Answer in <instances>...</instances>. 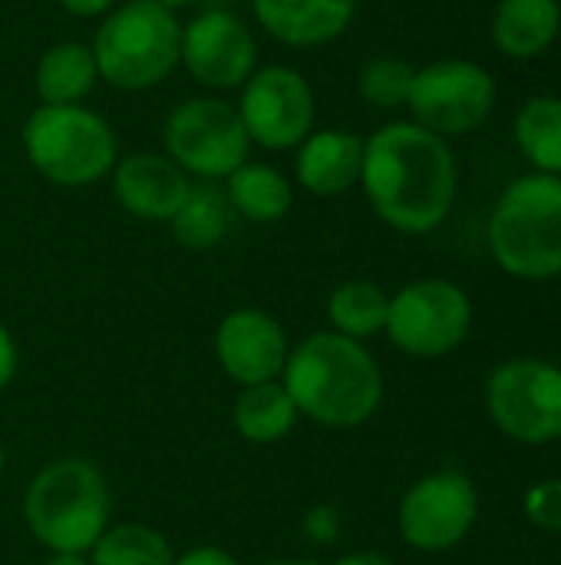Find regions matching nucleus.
I'll use <instances>...</instances> for the list:
<instances>
[{"label": "nucleus", "instance_id": "f257e3e1", "mask_svg": "<svg viewBox=\"0 0 561 565\" xmlns=\"http://www.w3.org/2000/svg\"><path fill=\"white\" fill-rule=\"evenodd\" d=\"M360 185L387 225L407 235H423L453 209L456 159L443 136L413 119L387 122L364 139Z\"/></svg>", "mask_w": 561, "mask_h": 565}, {"label": "nucleus", "instance_id": "f03ea898", "mask_svg": "<svg viewBox=\"0 0 561 565\" xmlns=\"http://www.w3.org/2000/svg\"><path fill=\"white\" fill-rule=\"evenodd\" d=\"M284 391L298 414L327 427H357L380 407L377 361L344 334H311L284 364Z\"/></svg>", "mask_w": 561, "mask_h": 565}, {"label": "nucleus", "instance_id": "7ed1b4c3", "mask_svg": "<svg viewBox=\"0 0 561 565\" xmlns=\"http://www.w3.org/2000/svg\"><path fill=\"white\" fill-rule=\"evenodd\" d=\"M93 56L99 79L122 93L162 83L182 60V23L159 0H126L96 30Z\"/></svg>", "mask_w": 561, "mask_h": 565}, {"label": "nucleus", "instance_id": "20e7f679", "mask_svg": "<svg viewBox=\"0 0 561 565\" xmlns=\"http://www.w3.org/2000/svg\"><path fill=\"white\" fill-rule=\"evenodd\" d=\"M489 248L516 278L561 275V175L532 172L503 192L489 218Z\"/></svg>", "mask_w": 561, "mask_h": 565}, {"label": "nucleus", "instance_id": "39448f33", "mask_svg": "<svg viewBox=\"0 0 561 565\" xmlns=\"http://www.w3.org/2000/svg\"><path fill=\"white\" fill-rule=\"evenodd\" d=\"M109 507L103 473L86 460L66 457L36 473L23 500V516L46 550L86 553L106 533Z\"/></svg>", "mask_w": 561, "mask_h": 565}, {"label": "nucleus", "instance_id": "423d86ee", "mask_svg": "<svg viewBox=\"0 0 561 565\" xmlns=\"http://www.w3.org/2000/svg\"><path fill=\"white\" fill-rule=\"evenodd\" d=\"M23 152L30 166L50 179L53 185L63 189H79L93 185L103 175L112 172L119 142L112 126L86 109L83 103L76 106H36L23 129H20Z\"/></svg>", "mask_w": 561, "mask_h": 565}, {"label": "nucleus", "instance_id": "0eeeda50", "mask_svg": "<svg viewBox=\"0 0 561 565\" xmlns=\"http://www.w3.org/2000/svg\"><path fill=\"white\" fill-rule=\"evenodd\" d=\"M165 156L198 179H228L238 166L248 162L251 139L238 109L215 96H195L179 103L162 129Z\"/></svg>", "mask_w": 561, "mask_h": 565}, {"label": "nucleus", "instance_id": "6e6552de", "mask_svg": "<svg viewBox=\"0 0 561 565\" xmlns=\"http://www.w3.org/2000/svg\"><path fill=\"white\" fill-rule=\"evenodd\" d=\"M413 122L450 139L479 129L496 106V79L473 60H436L413 76Z\"/></svg>", "mask_w": 561, "mask_h": 565}, {"label": "nucleus", "instance_id": "1a4fd4ad", "mask_svg": "<svg viewBox=\"0 0 561 565\" xmlns=\"http://www.w3.org/2000/svg\"><path fill=\"white\" fill-rule=\"evenodd\" d=\"M473 324V305L466 291L446 278H427L407 285L390 298L387 334L413 358H440L460 348Z\"/></svg>", "mask_w": 561, "mask_h": 565}, {"label": "nucleus", "instance_id": "9d476101", "mask_svg": "<svg viewBox=\"0 0 561 565\" xmlns=\"http://www.w3.org/2000/svg\"><path fill=\"white\" fill-rule=\"evenodd\" d=\"M496 427L519 444H549L561 437V371L519 358L503 364L486 387Z\"/></svg>", "mask_w": 561, "mask_h": 565}, {"label": "nucleus", "instance_id": "9b49d317", "mask_svg": "<svg viewBox=\"0 0 561 565\" xmlns=\"http://www.w3.org/2000/svg\"><path fill=\"white\" fill-rule=\"evenodd\" d=\"M245 132L251 142L265 149H294L314 132V89L311 83L284 63L258 66L245 86H241V103L235 106Z\"/></svg>", "mask_w": 561, "mask_h": 565}, {"label": "nucleus", "instance_id": "f8f14e48", "mask_svg": "<svg viewBox=\"0 0 561 565\" xmlns=\"http://www.w3.org/2000/svg\"><path fill=\"white\" fill-rule=\"evenodd\" d=\"M479 513L476 490L463 473L423 477L400 503V533L413 550L443 553L453 550L473 530Z\"/></svg>", "mask_w": 561, "mask_h": 565}, {"label": "nucleus", "instance_id": "ddd939ff", "mask_svg": "<svg viewBox=\"0 0 561 565\" xmlns=\"http://www.w3.org/2000/svg\"><path fill=\"white\" fill-rule=\"evenodd\" d=\"M179 63L208 89H235L258 70V43L238 13L205 10L182 26Z\"/></svg>", "mask_w": 561, "mask_h": 565}, {"label": "nucleus", "instance_id": "4468645a", "mask_svg": "<svg viewBox=\"0 0 561 565\" xmlns=\"http://www.w3.org/2000/svg\"><path fill=\"white\" fill-rule=\"evenodd\" d=\"M222 367L245 387L274 381L288 364V338L281 324L255 308L231 311L215 338Z\"/></svg>", "mask_w": 561, "mask_h": 565}, {"label": "nucleus", "instance_id": "2eb2a0df", "mask_svg": "<svg viewBox=\"0 0 561 565\" xmlns=\"http://www.w3.org/2000/svg\"><path fill=\"white\" fill-rule=\"evenodd\" d=\"M112 189L129 215L145 222H172L192 185L169 156L136 152L112 166Z\"/></svg>", "mask_w": 561, "mask_h": 565}, {"label": "nucleus", "instance_id": "dca6fc26", "mask_svg": "<svg viewBox=\"0 0 561 565\" xmlns=\"http://www.w3.org/2000/svg\"><path fill=\"white\" fill-rule=\"evenodd\" d=\"M251 10L284 46H324L350 26L357 0H251Z\"/></svg>", "mask_w": 561, "mask_h": 565}, {"label": "nucleus", "instance_id": "f3484780", "mask_svg": "<svg viewBox=\"0 0 561 565\" xmlns=\"http://www.w3.org/2000/svg\"><path fill=\"white\" fill-rule=\"evenodd\" d=\"M364 139L344 129H314L294 159V175L311 195H341L360 182Z\"/></svg>", "mask_w": 561, "mask_h": 565}, {"label": "nucleus", "instance_id": "a211bd4d", "mask_svg": "<svg viewBox=\"0 0 561 565\" xmlns=\"http://www.w3.org/2000/svg\"><path fill=\"white\" fill-rule=\"evenodd\" d=\"M559 30V0H503L493 17V40L513 60H532L546 53Z\"/></svg>", "mask_w": 561, "mask_h": 565}, {"label": "nucleus", "instance_id": "6ab92c4d", "mask_svg": "<svg viewBox=\"0 0 561 565\" xmlns=\"http://www.w3.org/2000/svg\"><path fill=\"white\" fill-rule=\"evenodd\" d=\"M96 79L99 66L93 46L79 40H60L40 56L33 89L43 106H76L93 93Z\"/></svg>", "mask_w": 561, "mask_h": 565}, {"label": "nucleus", "instance_id": "aec40b11", "mask_svg": "<svg viewBox=\"0 0 561 565\" xmlns=\"http://www.w3.org/2000/svg\"><path fill=\"white\" fill-rule=\"evenodd\" d=\"M225 195L231 202V212L251 218V222H278L294 205V189L288 175L268 162H245L225 179Z\"/></svg>", "mask_w": 561, "mask_h": 565}, {"label": "nucleus", "instance_id": "412c9836", "mask_svg": "<svg viewBox=\"0 0 561 565\" xmlns=\"http://www.w3.org/2000/svg\"><path fill=\"white\" fill-rule=\"evenodd\" d=\"M294 420H298V407L288 397L284 384L274 381L251 384L235 401V427L251 444H274L288 437Z\"/></svg>", "mask_w": 561, "mask_h": 565}, {"label": "nucleus", "instance_id": "4be33fe9", "mask_svg": "<svg viewBox=\"0 0 561 565\" xmlns=\"http://www.w3.org/2000/svg\"><path fill=\"white\" fill-rule=\"evenodd\" d=\"M228 225H231V202L215 185H192L182 209L172 215L175 242L192 252H205L218 245L228 235Z\"/></svg>", "mask_w": 561, "mask_h": 565}, {"label": "nucleus", "instance_id": "5701e85b", "mask_svg": "<svg viewBox=\"0 0 561 565\" xmlns=\"http://www.w3.org/2000/svg\"><path fill=\"white\" fill-rule=\"evenodd\" d=\"M516 146L536 172L561 175V96H532L519 109Z\"/></svg>", "mask_w": 561, "mask_h": 565}, {"label": "nucleus", "instance_id": "b1692460", "mask_svg": "<svg viewBox=\"0 0 561 565\" xmlns=\"http://www.w3.org/2000/svg\"><path fill=\"white\" fill-rule=\"evenodd\" d=\"M331 321L337 328V334L344 338H370L377 331L387 328V311H390V298L380 285L374 281H344L334 295H331Z\"/></svg>", "mask_w": 561, "mask_h": 565}, {"label": "nucleus", "instance_id": "393cba45", "mask_svg": "<svg viewBox=\"0 0 561 565\" xmlns=\"http://www.w3.org/2000/svg\"><path fill=\"white\" fill-rule=\"evenodd\" d=\"M89 565H175V559L162 533L129 523L99 536Z\"/></svg>", "mask_w": 561, "mask_h": 565}, {"label": "nucleus", "instance_id": "a878e982", "mask_svg": "<svg viewBox=\"0 0 561 565\" xmlns=\"http://www.w3.org/2000/svg\"><path fill=\"white\" fill-rule=\"evenodd\" d=\"M413 76H417V70L407 60L377 56V60H367L364 63V70L357 76V89L377 109H400L410 99Z\"/></svg>", "mask_w": 561, "mask_h": 565}, {"label": "nucleus", "instance_id": "bb28decb", "mask_svg": "<svg viewBox=\"0 0 561 565\" xmlns=\"http://www.w3.org/2000/svg\"><path fill=\"white\" fill-rule=\"evenodd\" d=\"M526 513L536 526L561 533V480L536 483L526 493Z\"/></svg>", "mask_w": 561, "mask_h": 565}, {"label": "nucleus", "instance_id": "cd10ccee", "mask_svg": "<svg viewBox=\"0 0 561 565\" xmlns=\"http://www.w3.org/2000/svg\"><path fill=\"white\" fill-rule=\"evenodd\" d=\"M304 533L311 543H334L337 533H341V516L334 507H314L308 516H304Z\"/></svg>", "mask_w": 561, "mask_h": 565}, {"label": "nucleus", "instance_id": "c85d7f7f", "mask_svg": "<svg viewBox=\"0 0 561 565\" xmlns=\"http://www.w3.org/2000/svg\"><path fill=\"white\" fill-rule=\"evenodd\" d=\"M73 17H103L116 7V0H56Z\"/></svg>", "mask_w": 561, "mask_h": 565}, {"label": "nucleus", "instance_id": "c756f323", "mask_svg": "<svg viewBox=\"0 0 561 565\" xmlns=\"http://www.w3.org/2000/svg\"><path fill=\"white\" fill-rule=\"evenodd\" d=\"M13 371H17V348H13V338L7 334V328L0 324V391L10 384Z\"/></svg>", "mask_w": 561, "mask_h": 565}, {"label": "nucleus", "instance_id": "7c9ffc66", "mask_svg": "<svg viewBox=\"0 0 561 565\" xmlns=\"http://www.w3.org/2000/svg\"><path fill=\"white\" fill-rule=\"evenodd\" d=\"M175 565H238L228 553H222V550H192V553H185L182 559Z\"/></svg>", "mask_w": 561, "mask_h": 565}, {"label": "nucleus", "instance_id": "2f4dec72", "mask_svg": "<svg viewBox=\"0 0 561 565\" xmlns=\"http://www.w3.org/2000/svg\"><path fill=\"white\" fill-rule=\"evenodd\" d=\"M337 565H390V559H384L377 553H354V556H344Z\"/></svg>", "mask_w": 561, "mask_h": 565}, {"label": "nucleus", "instance_id": "473e14b6", "mask_svg": "<svg viewBox=\"0 0 561 565\" xmlns=\"http://www.w3.org/2000/svg\"><path fill=\"white\" fill-rule=\"evenodd\" d=\"M46 565H89L83 559V553H53V559Z\"/></svg>", "mask_w": 561, "mask_h": 565}, {"label": "nucleus", "instance_id": "72a5a7b5", "mask_svg": "<svg viewBox=\"0 0 561 565\" xmlns=\"http://www.w3.org/2000/svg\"><path fill=\"white\" fill-rule=\"evenodd\" d=\"M162 7H169V10H179V7H188V3H195V0H159Z\"/></svg>", "mask_w": 561, "mask_h": 565}, {"label": "nucleus", "instance_id": "f704fd0d", "mask_svg": "<svg viewBox=\"0 0 561 565\" xmlns=\"http://www.w3.org/2000/svg\"><path fill=\"white\" fill-rule=\"evenodd\" d=\"M271 565H314V563H271Z\"/></svg>", "mask_w": 561, "mask_h": 565}, {"label": "nucleus", "instance_id": "c9c22d12", "mask_svg": "<svg viewBox=\"0 0 561 565\" xmlns=\"http://www.w3.org/2000/svg\"><path fill=\"white\" fill-rule=\"evenodd\" d=\"M0 473H3V447H0Z\"/></svg>", "mask_w": 561, "mask_h": 565}, {"label": "nucleus", "instance_id": "e433bc0d", "mask_svg": "<svg viewBox=\"0 0 561 565\" xmlns=\"http://www.w3.org/2000/svg\"><path fill=\"white\" fill-rule=\"evenodd\" d=\"M559 3H561V0H559Z\"/></svg>", "mask_w": 561, "mask_h": 565}]
</instances>
